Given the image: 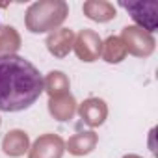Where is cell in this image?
Instances as JSON below:
<instances>
[{"label":"cell","instance_id":"1","mask_svg":"<svg viewBox=\"0 0 158 158\" xmlns=\"http://www.w3.org/2000/svg\"><path fill=\"white\" fill-rule=\"evenodd\" d=\"M45 91L39 69L19 54H0V112H23Z\"/></svg>","mask_w":158,"mask_h":158},{"label":"cell","instance_id":"2","mask_svg":"<svg viewBox=\"0 0 158 158\" xmlns=\"http://www.w3.org/2000/svg\"><path fill=\"white\" fill-rule=\"evenodd\" d=\"M121 8H125L130 17L145 26L149 32L156 30V11H158V2H119Z\"/></svg>","mask_w":158,"mask_h":158}]
</instances>
